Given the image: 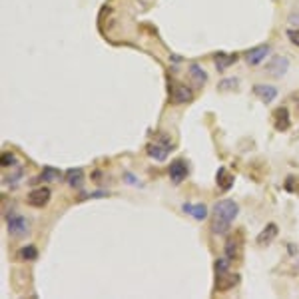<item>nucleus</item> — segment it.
Returning a JSON list of instances; mask_svg holds the SVG:
<instances>
[{"label":"nucleus","mask_w":299,"mask_h":299,"mask_svg":"<svg viewBox=\"0 0 299 299\" xmlns=\"http://www.w3.org/2000/svg\"><path fill=\"white\" fill-rule=\"evenodd\" d=\"M277 233H280V227H277V225H275V224H267L262 229V233L258 236L255 243H258L260 247H262V245H269V243L277 238Z\"/></svg>","instance_id":"11"},{"label":"nucleus","mask_w":299,"mask_h":299,"mask_svg":"<svg viewBox=\"0 0 299 299\" xmlns=\"http://www.w3.org/2000/svg\"><path fill=\"white\" fill-rule=\"evenodd\" d=\"M6 229L10 236L14 238H22V236H28L30 233V224L24 216L20 213H14V216H8L6 218Z\"/></svg>","instance_id":"4"},{"label":"nucleus","mask_w":299,"mask_h":299,"mask_svg":"<svg viewBox=\"0 0 299 299\" xmlns=\"http://www.w3.org/2000/svg\"><path fill=\"white\" fill-rule=\"evenodd\" d=\"M238 281H240V275H231L229 271H225V273L216 275V285H213V289H216L218 293H224V291H229L233 285H238Z\"/></svg>","instance_id":"9"},{"label":"nucleus","mask_w":299,"mask_h":299,"mask_svg":"<svg viewBox=\"0 0 299 299\" xmlns=\"http://www.w3.org/2000/svg\"><path fill=\"white\" fill-rule=\"evenodd\" d=\"M168 176L174 184H182V182L187 178V164L182 160V158L174 160L168 168Z\"/></svg>","instance_id":"7"},{"label":"nucleus","mask_w":299,"mask_h":299,"mask_svg":"<svg viewBox=\"0 0 299 299\" xmlns=\"http://www.w3.org/2000/svg\"><path fill=\"white\" fill-rule=\"evenodd\" d=\"M240 213V206L233 200H222L213 206L211 211V233L216 236H225L229 231V227L233 224V220Z\"/></svg>","instance_id":"1"},{"label":"nucleus","mask_w":299,"mask_h":299,"mask_svg":"<svg viewBox=\"0 0 299 299\" xmlns=\"http://www.w3.org/2000/svg\"><path fill=\"white\" fill-rule=\"evenodd\" d=\"M148 156L150 158H154L156 162H164V160H168V148H166V144H162V146H158V144H150Z\"/></svg>","instance_id":"17"},{"label":"nucleus","mask_w":299,"mask_h":299,"mask_svg":"<svg viewBox=\"0 0 299 299\" xmlns=\"http://www.w3.org/2000/svg\"><path fill=\"white\" fill-rule=\"evenodd\" d=\"M253 92H255V96L260 100H263V104H271L277 98V88L275 86H269V84H255L253 86Z\"/></svg>","instance_id":"10"},{"label":"nucleus","mask_w":299,"mask_h":299,"mask_svg":"<svg viewBox=\"0 0 299 299\" xmlns=\"http://www.w3.org/2000/svg\"><path fill=\"white\" fill-rule=\"evenodd\" d=\"M168 92L172 104H189L194 100V92L187 86L176 84L174 80H168Z\"/></svg>","instance_id":"3"},{"label":"nucleus","mask_w":299,"mask_h":299,"mask_svg":"<svg viewBox=\"0 0 299 299\" xmlns=\"http://www.w3.org/2000/svg\"><path fill=\"white\" fill-rule=\"evenodd\" d=\"M289 70V60L287 56H275L271 58V62L267 64V74L273 76V78H281V76L287 74Z\"/></svg>","instance_id":"8"},{"label":"nucleus","mask_w":299,"mask_h":299,"mask_svg":"<svg viewBox=\"0 0 299 299\" xmlns=\"http://www.w3.org/2000/svg\"><path fill=\"white\" fill-rule=\"evenodd\" d=\"M229 260L224 258V260H216L213 263V271H216V275H220V273H225V271H229Z\"/></svg>","instance_id":"21"},{"label":"nucleus","mask_w":299,"mask_h":299,"mask_svg":"<svg viewBox=\"0 0 299 299\" xmlns=\"http://www.w3.org/2000/svg\"><path fill=\"white\" fill-rule=\"evenodd\" d=\"M238 86V78H225L220 82V90H225V88H236Z\"/></svg>","instance_id":"24"},{"label":"nucleus","mask_w":299,"mask_h":299,"mask_svg":"<svg viewBox=\"0 0 299 299\" xmlns=\"http://www.w3.org/2000/svg\"><path fill=\"white\" fill-rule=\"evenodd\" d=\"M20 258H22L24 262H34L38 258L36 245H24V247L20 249Z\"/></svg>","instance_id":"19"},{"label":"nucleus","mask_w":299,"mask_h":299,"mask_svg":"<svg viewBox=\"0 0 299 299\" xmlns=\"http://www.w3.org/2000/svg\"><path fill=\"white\" fill-rule=\"evenodd\" d=\"M187 72H189V76L194 78V82H196V84H206L207 82L206 70H204L198 62H191V64H189V68H187Z\"/></svg>","instance_id":"16"},{"label":"nucleus","mask_w":299,"mask_h":299,"mask_svg":"<svg viewBox=\"0 0 299 299\" xmlns=\"http://www.w3.org/2000/svg\"><path fill=\"white\" fill-rule=\"evenodd\" d=\"M14 164H16L14 154H12V152H2V156H0V166H2V168H10V166H14Z\"/></svg>","instance_id":"20"},{"label":"nucleus","mask_w":299,"mask_h":299,"mask_svg":"<svg viewBox=\"0 0 299 299\" xmlns=\"http://www.w3.org/2000/svg\"><path fill=\"white\" fill-rule=\"evenodd\" d=\"M126 180H128L130 184H136V186H138V180H136V178H134L132 174H126Z\"/></svg>","instance_id":"25"},{"label":"nucleus","mask_w":299,"mask_h":299,"mask_svg":"<svg viewBox=\"0 0 299 299\" xmlns=\"http://www.w3.org/2000/svg\"><path fill=\"white\" fill-rule=\"evenodd\" d=\"M238 58H240V54H236V52H231V54L220 52V54H216V68H218L220 72H224L227 66H231V64L238 62Z\"/></svg>","instance_id":"15"},{"label":"nucleus","mask_w":299,"mask_h":299,"mask_svg":"<svg viewBox=\"0 0 299 299\" xmlns=\"http://www.w3.org/2000/svg\"><path fill=\"white\" fill-rule=\"evenodd\" d=\"M50 198H52V191H50L48 187H34V189L26 196V202L32 207H44V206H48Z\"/></svg>","instance_id":"6"},{"label":"nucleus","mask_w":299,"mask_h":299,"mask_svg":"<svg viewBox=\"0 0 299 299\" xmlns=\"http://www.w3.org/2000/svg\"><path fill=\"white\" fill-rule=\"evenodd\" d=\"M287 38H289V42H291L293 46H297L299 48V28H289V30H287Z\"/></svg>","instance_id":"23"},{"label":"nucleus","mask_w":299,"mask_h":299,"mask_svg":"<svg viewBox=\"0 0 299 299\" xmlns=\"http://www.w3.org/2000/svg\"><path fill=\"white\" fill-rule=\"evenodd\" d=\"M269 52H271V46H269V44H260V46H255V48H249L243 56H245V62H247L249 66H260L263 60L269 56Z\"/></svg>","instance_id":"5"},{"label":"nucleus","mask_w":299,"mask_h":299,"mask_svg":"<svg viewBox=\"0 0 299 299\" xmlns=\"http://www.w3.org/2000/svg\"><path fill=\"white\" fill-rule=\"evenodd\" d=\"M66 180H68V184H70L72 187H82V184H84V172H82L80 168L68 169Z\"/></svg>","instance_id":"18"},{"label":"nucleus","mask_w":299,"mask_h":299,"mask_svg":"<svg viewBox=\"0 0 299 299\" xmlns=\"http://www.w3.org/2000/svg\"><path fill=\"white\" fill-rule=\"evenodd\" d=\"M243 231H236L225 242V258L229 262H240L243 255Z\"/></svg>","instance_id":"2"},{"label":"nucleus","mask_w":299,"mask_h":299,"mask_svg":"<svg viewBox=\"0 0 299 299\" xmlns=\"http://www.w3.org/2000/svg\"><path fill=\"white\" fill-rule=\"evenodd\" d=\"M275 130L277 132H287L291 128V118H289V110L285 106H281L275 110Z\"/></svg>","instance_id":"12"},{"label":"nucleus","mask_w":299,"mask_h":299,"mask_svg":"<svg viewBox=\"0 0 299 299\" xmlns=\"http://www.w3.org/2000/svg\"><path fill=\"white\" fill-rule=\"evenodd\" d=\"M182 211H186L189 213L194 220H198V222H204L207 218V207L204 204H184L182 206Z\"/></svg>","instance_id":"13"},{"label":"nucleus","mask_w":299,"mask_h":299,"mask_svg":"<svg viewBox=\"0 0 299 299\" xmlns=\"http://www.w3.org/2000/svg\"><path fill=\"white\" fill-rule=\"evenodd\" d=\"M216 182H218V186H220L222 191H227V189H231V186H233V174L227 168H220L218 174H216Z\"/></svg>","instance_id":"14"},{"label":"nucleus","mask_w":299,"mask_h":299,"mask_svg":"<svg viewBox=\"0 0 299 299\" xmlns=\"http://www.w3.org/2000/svg\"><path fill=\"white\" fill-rule=\"evenodd\" d=\"M58 176H60V172L56 168H44L42 172V180H46V182H52V180H58Z\"/></svg>","instance_id":"22"}]
</instances>
